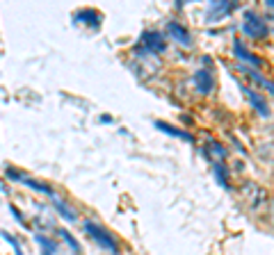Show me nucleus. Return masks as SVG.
<instances>
[{"mask_svg": "<svg viewBox=\"0 0 274 255\" xmlns=\"http://www.w3.org/2000/svg\"><path fill=\"white\" fill-rule=\"evenodd\" d=\"M242 32H245L249 39H265L267 36V23H265V18H260L256 12H245V21H242Z\"/></svg>", "mask_w": 274, "mask_h": 255, "instance_id": "obj_1", "label": "nucleus"}, {"mask_svg": "<svg viewBox=\"0 0 274 255\" xmlns=\"http://www.w3.org/2000/svg\"><path fill=\"white\" fill-rule=\"evenodd\" d=\"M240 194H242L245 205L249 209H260L263 207V203L267 200V194H265L263 187L256 185V182H245V185L240 187Z\"/></svg>", "mask_w": 274, "mask_h": 255, "instance_id": "obj_2", "label": "nucleus"}, {"mask_svg": "<svg viewBox=\"0 0 274 255\" xmlns=\"http://www.w3.org/2000/svg\"><path fill=\"white\" fill-rule=\"evenodd\" d=\"M85 230L89 232L91 237H94L96 241H98L103 248H108V250H117V241L112 239V235H110L108 230H103L100 226H96L94 221H85Z\"/></svg>", "mask_w": 274, "mask_h": 255, "instance_id": "obj_3", "label": "nucleus"}, {"mask_svg": "<svg viewBox=\"0 0 274 255\" xmlns=\"http://www.w3.org/2000/svg\"><path fill=\"white\" fill-rule=\"evenodd\" d=\"M192 82H194L196 91H199L201 96H208L210 91H213V87H215V77H213V73H210L208 68H199V71L194 73V77H192Z\"/></svg>", "mask_w": 274, "mask_h": 255, "instance_id": "obj_4", "label": "nucleus"}, {"mask_svg": "<svg viewBox=\"0 0 274 255\" xmlns=\"http://www.w3.org/2000/svg\"><path fill=\"white\" fill-rule=\"evenodd\" d=\"M142 46H144L146 50H151V53H164V48H167L162 34H160V32H153V30H146L144 34H142Z\"/></svg>", "mask_w": 274, "mask_h": 255, "instance_id": "obj_5", "label": "nucleus"}, {"mask_svg": "<svg viewBox=\"0 0 274 255\" xmlns=\"http://www.w3.org/2000/svg\"><path fill=\"white\" fill-rule=\"evenodd\" d=\"M233 53H235V57L240 59V62L251 64V68H260V66H263V59L256 57V55L251 53V50H247V48H245V44H242L240 39L233 41Z\"/></svg>", "mask_w": 274, "mask_h": 255, "instance_id": "obj_6", "label": "nucleus"}, {"mask_svg": "<svg viewBox=\"0 0 274 255\" xmlns=\"http://www.w3.org/2000/svg\"><path fill=\"white\" fill-rule=\"evenodd\" d=\"M245 98H247V103L251 105V107L256 109V112L260 114V116H265L267 118L269 114V105H267V100H265V96H260L258 91H254V89H245Z\"/></svg>", "mask_w": 274, "mask_h": 255, "instance_id": "obj_7", "label": "nucleus"}, {"mask_svg": "<svg viewBox=\"0 0 274 255\" xmlns=\"http://www.w3.org/2000/svg\"><path fill=\"white\" fill-rule=\"evenodd\" d=\"M167 32L172 34V39L181 46H192V36H190V30L185 25H181L178 21H169L167 25Z\"/></svg>", "mask_w": 274, "mask_h": 255, "instance_id": "obj_8", "label": "nucleus"}, {"mask_svg": "<svg viewBox=\"0 0 274 255\" xmlns=\"http://www.w3.org/2000/svg\"><path fill=\"white\" fill-rule=\"evenodd\" d=\"M206 155H208V159L213 164H224V159H226V155H228V150L224 148L219 141H215V139H210L208 144H206Z\"/></svg>", "mask_w": 274, "mask_h": 255, "instance_id": "obj_9", "label": "nucleus"}, {"mask_svg": "<svg viewBox=\"0 0 274 255\" xmlns=\"http://www.w3.org/2000/svg\"><path fill=\"white\" fill-rule=\"evenodd\" d=\"M237 3H226V0H219V3H213L208 9V18H217V16H226V14L235 12Z\"/></svg>", "mask_w": 274, "mask_h": 255, "instance_id": "obj_10", "label": "nucleus"}, {"mask_svg": "<svg viewBox=\"0 0 274 255\" xmlns=\"http://www.w3.org/2000/svg\"><path fill=\"white\" fill-rule=\"evenodd\" d=\"M155 128H158V130H162L164 135L178 137V139H183V141H194V137H192L190 132H185V130H178V128L169 125V123H164V121H155Z\"/></svg>", "mask_w": 274, "mask_h": 255, "instance_id": "obj_11", "label": "nucleus"}, {"mask_svg": "<svg viewBox=\"0 0 274 255\" xmlns=\"http://www.w3.org/2000/svg\"><path fill=\"white\" fill-rule=\"evenodd\" d=\"M242 73H247V75H249L251 80L256 82V84H260V87H263V89H267L269 94L274 96V82H272V80H267V77H263L258 71H256V68H251V66H249V68H247V66H242Z\"/></svg>", "mask_w": 274, "mask_h": 255, "instance_id": "obj_12", "label": "nucleus"}, {"mask_svg": "<svg viewBox=\"0 0 274 255\" xmlns=\"http://www.w3.org/2000/svg\"><path fill=\"white\" fill-rule=\"evenodd\" d=\"M78 18H85V23H89L91 27H100V14L96 9H82L78 12Z\"/></svg>", "mask_w": 274, "mask_h": 255, "instance_id": "obj_13", "label": "nucleus"}, {"mask_svg": "<svg viewBox=\"0 0 274 255\" xmlns=\"http://www.w3.org/2000/svg\"><path fill=\"white\" fill-rule=\"evenodd\" d=\"M53 205H55V209H57V212L62 214L64 219H66V221H71V223H73V221H76V219H78V217H76V212H73V209L68 207L66 203H62V200H57V198H55V200H53Z\"/></svg>", "mask_w": 274, "mask_h": 255, "instance_id": "obj_14", "label": "nucleus"}, {"mask_svg": "<svg viewBox=\"0 0 274 255\" xmlns=\"http://www.w3.org/2000/svg\"><path fill=\"white\" fill-rule=\"evenodd\" d=\"M213 173H215V178H217L219 187L228 189V173H226V166H224V164H213Z\"/></svg>", "mask_w": 274, "mask_h": 255, "instance_id": "obj_15", "label": "nucleus"}, {"mask_svg": "<svg viewBox=\"0 0 274 255\" xmlns=\"http://www.w3.org/2000/svg\"><path fill=\"white\" fill-rule=\"evenodd\" d=\"M35 239H37V244L41 246V250H44V255H53L55 250H57V244H55V241H50L48 237H44V235H37Z\"/></svg>", "mask_w": 274, "mask_h": 255, "instance_id": "obj_16", "label": "nucleus"}, {"mask_svg": "<svg viewBox=\"0 0 274 255\" xmlns=\"http://www.w3.org/2000/svg\"><path fill=\"white\" fill-rule=\"evenodd\" d=\"M23 182H25L27 187H32V189H37V191H41V194H53V189H50L48 185H44V182H37V180H32V178H25L23 176L21 178Z\"/></svg>", "mask_w": 274, "mask_h": 255, "instance_id": "obj_17", "label": "nucleus"}, {"mask_svg": "<svg viewBox=\"0 0 274 255\" xmlns=\"http://www.w3.org/2000/svg\"><path fill=\"white\" fill-rule=\"evenodd\" d=\"M59 235H62V237H64V241H66V244L71 246V250H73V253H80V244H78V241L73 239V235H71V232H68V230H59Z\"/></svg>", "mask_w": 274, "mask_h": 255, "instance_id": "obj_18", "label": "nucleus"}, {"mask_svg": "<svg viewBox=\"0 0 274 255\" xmlns=\"http://www.w3.org/2000/svg\"><path fill=\"white\" fill-rule=\"evenodd\" d=\"M0 235H3V239H7V241H9V244H12L14 253H16V255H23V250H21V246H18L16 237H14V235H9V232H7V230H3V232H0Z\"/></svg>", "mask_w": 274, "mask_h": 255, "instance_id": "obj_19", "label": "nucleus"}, {"mask_svg": "<svg viewBox=\"0 0 274 255\" xmlns=\"http://www.w3.org/2000/svg\"><path fill=\"white\" fill-rule=\"evenodd\" d=\"M12 212H14V217H16V219H18V221H21V223H25V221H23V217H21V212H18V209H16V207H12Z\"/></svg>", "mask_w": 274, "mask_h": 255, "instance_id": "obj_20", "label": "nucleus"}, {"mask_svg": "<svg viewBox=\"0 0 274 255\" xmlns=\"http://www.w3.org/2000/svg\"><path fill=\"white\" fill-rule=\"evenodd\" d=\"M265 5H267V7H269V9H272V12H274V0H267V3H265Z\"/></svg>", "mask_w": 274, "mask_h": 255, "instance_id": "obj_21", "label": "nucleus"}]
</instances>
